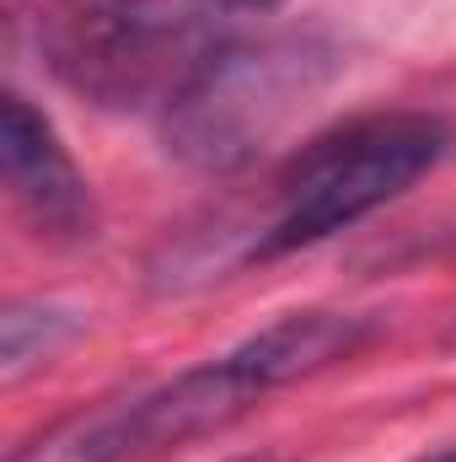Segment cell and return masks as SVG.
Masks as SVG:
<instances>
[{"label":"cell","instance_id":"cell-11","mask_svg":"<svg viewBox=\"0 0 456 462\" xmlns=\"http://www.w3.org/2000/svg\"><path fill=\"white\" fill-rule=\"evenodd\" d=\"M446 345H451V349H456V318H451V328H446Z\"/></svg>","mask_w":456,"mask_h":462},{"label":"cell","instance_id":"cell-3","mask_svg":"<svg viewBox=\"0 0 456 462\" xmlns=\"http://www.w3.org/2000/svg\"><path fill=\"white\" fill-rule=\"evenodd\" d=\"M328 76L333 49L317 38H231L161 114L167 151L199 172H236L328 87Z\"/></svg>","mask_w":456,"mask_h":462},{"label":"cell","instance_id":"cell-1","mask_svg":"<svg viewBox=\"0 0 456 462\" xmlns=\"http://www.w3.org/2000/svg\"><path fill=\"white\" fill-rule=\"evenodd\" d=\"M49 70L97 108L167 114L231 43L210 0H59L38 27Z\"/></svg>","mask_w":456,"mask_h":462},{"label":"cell","instance_id":"cell-2","mask_svg":"<svg viewBox=\"0 0 456 462\" xmlns=\"http://www.w3.org/2000/svg\"><path fill=\"white\" fill-rule=\"evenodd\" d=\"M451 151L435 114H360L306 140L274 178V205L258 221L252 258L312 247L408 194Z\"/></svg>","mask_w":456,"mask_h":462},{"label":"cell","instance_id":"cell-8","mask_svg":"<svg viewBox=\"0 0 456 462\" xmlns=\"http://www.w3.org/2000/svg\"><path fill=\"white\" fill-rule=\"evenodd\" d=\"M210 5H236V11H274L279 0H210Z\"/></svg>","mask_w":456,"mask_h":462},{"label":"cell","instance_id":"cell-4","mask_svg":"<svg viewBox=\"0 0 456 462\" xmlns=\"http://www.w3.org/2000/svg\"><path fill=\"white\" fill-rule=\"evenodd\" d=\"M0 172H5L11 205L22 210V221L38 236L87 242L97 231L92 183L70 162V151L54 134V124L38 114L22 92H5V103H0Z\"/></svg>","mask_w":456,"mask_h":462},{"label":"cell","instance_id":"cell-9","mask_svg":"<svg viewBox=\"0 0 456 462\" xmlns=\"http://www.w3.org/2000/svg\"><path fill=\"white\" fill-rule=\"evenodd\" d=\"M419 462H456V447H446V452H430V457H419Z\"/></svg>","mask_w":456,"mask_h":462},{"label":"cell","instance_id":"cell-6","mask_svg":"<svg viewBox=\"0 0 456 462\" xmlns=\"http://www.w3.org/2000/svg\"><path fill=\"white\" fill-rule=\"evenodd\" d=\"M11 462H129V441H123V398L81 409L59 425H49L38 441L16 447Z\"/></svg>","mask_w":456,"mask_h":462},{"label":"cell","instance_id":"cell-5","mask_svg":"<svg viewBox=\"0 0 456 462\" xmlns=\"http://www.w3.org/2000/svg\"><path fill=\"white\" fill-rule=\"evenodd\" d=\"M376 334H381V323L360 318V312H290L226 355L263 393H279V387H296L306 376H323L343 360H354Z\"/></svg>","mask_w":456,"mask_h":462},{"label":"cell","instance_id":"cell-7","mask_svg":"<svg viewBox=\"0 0 456 462\" xmlns=\"http://www.w3.org/2000/svg\"><path fill=\"white\" fill-rule=\"evenodd\" d=\"M70 339H76V318L65 307H43V301L5 307V318H0V376L22 382L32 365L54 360Z\"/></svg>","mask_w":456,"mask_h":462},{"label":"cell","instance_id":"cell-10","mask_svg":"<svg viewBox=\"0 0 456 462\" xmlns=\"http://www.w3.org/2000/svg\"><path fill=\"white\" fill-rule=\"evenodd\" d=\"M231 462H279V457H269V452H258V457H231Z\"/></svg>","mask_w":456,"mask_h":462}]
</instances>
